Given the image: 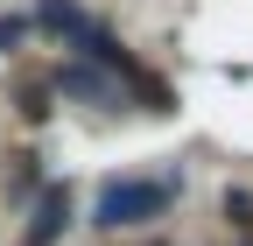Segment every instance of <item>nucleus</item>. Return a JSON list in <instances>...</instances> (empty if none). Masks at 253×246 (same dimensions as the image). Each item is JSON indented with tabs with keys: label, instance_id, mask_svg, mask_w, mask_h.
Instances as JSON below:
<instances>
[{
	"label": "nucleus",
	"instance_id": "f257e3e1",
	"mask_svg": "<svg viewBox=\"0 0 253 246\" xmlns=\"http://www.w3.org/2000/svg\"><path fill=\"white\" fill-rule=\"evenodd\" d=\"M176 190H183V176H120V183L99 190L91 225H106V232H120V225H155Z\"/></svg>",
	"mask_w": 253,
	"mask_h": 246
},
{
	"label": "nucleus",
	"instance_id": "f03ea898",
	"mask_svg": "<svg viewBox=\"0 0 253 246\" xmlns=\"http://www.w3.org/2000/svg\"><path fill=\"white\" fill-rule=\"evenodd\" d=\"M63 225H71V190H63V183H49V190L36 197V218H28L21 246H56V239H63Z\"/></svg>",
	"mask_w": 253,
	"mask_h": 246
},
{
	"label": "nucleus",
	"instance_id": "7ed1b4c3",
	"mask_svg": "<svg viewBox=\"0 0 253 246\" xmlns=\"http://www.w3.org/2000/svg\"><path fill=\"white\" fill-rule=\"evenodd\" d=\"M56 91H63V99H91V106H120V84L99 78L91 64H63L56 71Z\"/></svg>",
	"mask_w": 253,
	"mask_h": 246
},
{
	"label": "nucleus",
	"instance_id": "20e7f679",
	"mask_svg": "<svg viewBox=\"0 0 253 246\" xmlns=\"http://www.w3.org/2000/svg\"><path fill=\"white\" fill-rule=\"evenodd\" d=\"M225 218L239 232H253V190H225Z\"/></svg>",
	"mask_w": 253,
	"mask_h": 246
},
{
	"label": "nucleus",
	"instance_id": "39448f33",
	"mask_svg": "<svg viewBox=\"0 0 253 246\" xmlns=\"http://www.w3.org/2000/svg\"><path fill=\"white\" fill-rule=\"evenodd\" d=\"M21 36H28V21H0V56H7V49H21Z\"/></svg>",
	"mask_w": 253,
	"mask_h": 246
}]
</instances>
